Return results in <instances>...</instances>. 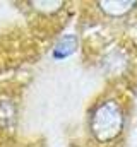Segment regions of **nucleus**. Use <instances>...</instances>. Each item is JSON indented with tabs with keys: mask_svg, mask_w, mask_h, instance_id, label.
<instances>
[{
	"mask_svg": "<svg viewBox=\"0 0 137 147\" xmlns=\"http://www.w3.org/2000/svg\"><path fill=\"white\" fill-rule=\"evenodd\" d=\"M89 130L98 142H113L123 130V111L120 105L110 99L96 106L89 118Z\"/></svg>",
	"mask_w": 137,
	"mask_h": 147,
	"instance_id": "1",
	"label": "nucleus"
},
{
	"mask_svg": "<svg viewBox=\"0 0 137 147\" xmlns=\"http://www.w3.org/2000/svg\"><path fill=\"white\" fill-rule=\"evenodd\" d=\"M98 5L104 14H108L111 17H122L136 7V2H132V0H103Z\"/></svg>",
	"mask_w": 137,
	"mask_h": 147,
	"instance_id": "2",
	"label": "nucleus"
},
{
	"mask_svg": "<svg viewBox=\"0 0 137 147\" xmlns=\"http://www.w3.org/2000/svg\"><path fill=\"white\" fill-rule=\"evenodd\" d=\"M75 50H77V38L74 36V34H65V36L60 38L58 43L55 45V48H53V58H57V60L67 58Z\"/></svg>",
	"mask_w": 137,
	"mask_h": 147,
	"instance_id": "3",
	"label": "nucleus"
}]
</instances>
